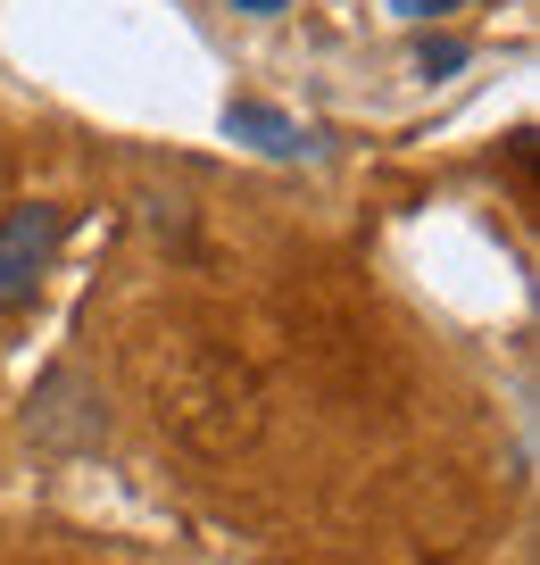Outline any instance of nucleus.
I'll list each match as a JSON object with an SVG mask.
<instances>
[{
    "label": "nucleus",
    "mask_w": 540,
    "mask_h": 565,
    "mask_svg": "<svg viewBox=\"0 0 540 565\" xmlns=\"http://www.w3.org/2000/svg\"><path fill=\"white\" fill-rule=\"evenodd\" d=\"M59 242H67V209H59V200H18V209H0V317H18V308L42 291Z\"/></svg>",
    "instance_id": "1"
},
{
    "label": "nucleus",
    "mask_w": 540,
    "mask_h": 565,
    "mask_svg": "<svg viewBox=\"0 0 540 565\" xmlns=\"http://www.w3.org/2000/svg\"><path fill=\"white\" fill-rule=\"evenodd\" d=\"M25 433L42 449H92V441H108V399L75 366H51L25 391Z\"/></svg>",
    "instance_id": "2"
},
{
    "label": "nucleus",
    "mask_w": 540,
    "mask_h": 565,
    "mask_svg": "<svg viewBox=\"0 0 540 565\" xmlns=\"http://www.w3.org/2000/svg\"><path fill=\"white\" fill-rule=\"evenodd\" d=\"M225 134L250 141V150H266V159H308V150H316L308 125L283 117V108H266V100H225Z\"/></svg>",
    "instance_id": "3"
},
{
    "label": "nucleus",
    "mask_w": 540,
    "mask_h": 565,
    "mask_svg": "<svg viewBox=\"0 0 540 565\" xmlns=\"http://www.w3.org/2000/svg\"><path fill=\"white\" fill-rule=\"evenodd\" d=\"M466 0H391V18H407V25H441V18H457Z\"/></svg>",
    "instance_id": "4"
},
{
    "label": "nucleus",
    "mask_w": 540,
    "mask_h": 565,
    "mask_svg": "<svg viewBox=\"0 0 540 565\" xmlns=\"http://www.w3.org/2000/svg\"><path fill=\"white\" fill-rule=\"evenodd\" d=\"M449 67H466V42H424L416 51V75H449Z\"/></svg>",
    "instance_id": "5"
},
{
    "label": "nucleus",
    "mask_w": 540,
    "mask_h": 565,
    "mask_svg": "<svg viewBox=\"0 0 540 565\" xmlns=\"http://www.w3.org/2000/svg\"><path fill=\"white\" fill-rule=\"evenodd\" d=\"M233 9H242V18H283L292 0H233Z\"/></svg>",
    "instance_id": "6"
}]
</instances>
